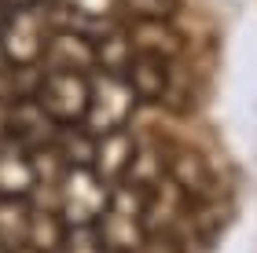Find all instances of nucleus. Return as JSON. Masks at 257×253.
<instances>
[{"mask_svg": "<svg viewBox=\"0 0 257 253\" xmlns=\"http://www.w3.org/2000/svg\"><path fill=\"white\" fill-rule=\"evenodd\" d=\"M147 194L133 187V183H118L110 187V202L103 216L96 220V235L107 253H140L147 242Z\"/></svg>", "mask_w": 257, "mask_h": 253, "instance_id": "nucleus-1", "label": "nucleus"}, {"mask_svg": "<svg viewBox=\"0 0 257 253\" xmlns=\"http://www.w3.org/2000/svg\"><path fill=\"white\" fill-rule=\"evenodd\" d=\"M52 15L48 8H11L8 19L0 22V52L8 66L15 70H33L44 63L52 41Z\"/></svg>", "mask_w": 257, "mask_h": 253, "instance_id": "nucleus-2", "label": "nucleus"}, {"mask_svg": "<svg viewBox=\"0 0 257 253\" xmlns=\"http://www.w3.org/2000/svg\"><path fill=\"white\" fill-rule=\"evenodd\" d=\"M110 202V187L92 169H63L52 191V209L66 220V227L96 224Z\"/></svg>", "mask_w": 257, "mask_h": 253, "instance_id": "nucleus-3", "label": "nucleus"}, {"mask_svg": "<svg viewBox=\"0 0 257 253\" xmlns=\"http://www.w3.org/2000/svg\"><path fill=\"white\" fill-rule=\"evenodd\" d=\"M33 99L44 107V114L59 125V129H74L85 125L88 99H92V74H74V70H48L41 74Z\"/></svg>", "mask_w": 257, "mask_h": 253, "instance_id": "nucleus-4", "label": "nucleus"}, {"mask_svg": "<svg viewBox=\"0 0 257 253\" xmlns=\"http://www.w3.org/2000/svg\"><path fill=\"white\" fill-rule=\"evenodd\" d=\"M136 107L140 103L121 74H92V99H88V114H85V129L92 136L118 132V129H125V121L133 118Z\"/></svg>", "mask_w": 257, "mask_h": 253, "instance_id": "nucleus-5", "label": "nucleus"}, {"mask_svg": "<svg viewBox=\"0 0 257 253\" xmlns=\"http://www.w3.org/2000/svg\"><path fill=\"white\" fill-rule=\"evenodd\" d=\"M4 129H8V140L22 143L26 151H48V147H55V140L63 132L33 96H22L15 103H8L4 107Z\"/></svg>", "mask_w": 257, "mask_h": 253, "instance_id": "nucleus-6", "label": "nucleus"}, {"mask_svg": "<svg viewBox=\"0 0 257 253\" xmlns=\"http://www.w3.org/2000/svg\"><path fill=\"white\" fill-rule=\"evenodd\" d=\"M162 162H166V180L177 187L191 205H202L206 194L213 191V172H209L206 158L188 143H173L169 151H162Z\"/></svg>", "mask_w": 257, "mask_h": 253, "instance_id": "nucleus-7", "label": "nucleus"}, {"mask_svg": "<svg viewBox=\"0 0 257 253\" xmlns=\"http://www.w3.org/2000/svg\"><path fill=\"white\" fill-rule=\"evenodd\" d=\"M41 191V169H37V151H26L15 140L0 143V198L15 202H33Z\"/></svg>", "mask_w": 257, "mask_h": 253, "instance_id": "nucleus-8", "label": "nucleus"}, {"mask_svg": "<svg viewBox=\"0 0 257 253\" xmlns=\"http://www.w3.org/2000/svg\"><path fill=\"white\" fill-rule=\"evenodd\" d=\"M136 147H140V143H136L125 129L107 132V136H96L92 172H96L107 187H118V183L128 176V165H133V158H136Z\"/></svg>", "mask_w": 257, "mask_h": 253, "instance_id": "nucleus-9", "label": "nucleus"}, {"mask_svg": "<svg viewBox=\"0 0 257 253\" xmlns=\"http://www.w3.org/2000/svg\"><path fill=\"white\" fill-rule=\"evenodd\" d=\"M121 77H125V85L133 88L136 103H162L173 88L169 63L158 59V55H133Z\"/></svg>", "mask_w": 257, "mask_h": 253, "instance_id": "nucleus-10", "label": "nucleus"}, {"mask_svg": "<svg viewBox=\"0 0 257 253\" xmlns=\"http://www.w3.org/2000/svg\"><path fill=\"white\" fill-rule=\"evenodd\" d=\"M44 59L52 63V70L96 74V48H92V37L88 33H77V30H52Z\"/></svg>", "mask_w": 257, "mask_h": 253, "instance_id": "nucleus-11", "label": "nucleus"}, {"mask_svg": "<svg viewBox=\"0 0 257 253\" xmlns=\"http://www.w3.org/2000/svg\"><path fill=\"white\" fill-rule=\"evenodd\" d=\"M125 37L133 44V55H158L166 63L180 55V33L169 22H133L125 30Z\"/></svg>", "mask_w": 257, "mask_h": 253, "instance_id": "nucleus-12", "label": "nucleus"}, {"mask_svg": "<svg viewBox=\"0 0 257 253\" xmlns=\"http://www.w3.org/2000/svg\"><path fill=\"white\" fill-rule=\"evenodd\" d=\"M66 235V220L52 205H37L33 202V213H30V238H26V249L30 253H55Z\"/></svg>", "mask_w": 257, "mask_h": 253, "instance_id": "nucleus-13", "label": "nucleus"}, {"mask_svg": "<svg viewBox=\"0 0 257 253\" xmlns=\"http://www.w3.org/2000/svg\"><path fill=\"white\" fill-rule=\"evenodd\" d=\"M92 48H96V74H125L128 59H133V44H128L125 30L118 26L96 33Z\"/></svg>", "mask_w": 257, "mask_h": 253, "instance_id": "nucleus-14", "label": "nucleus"}, {"mask_svg": "<svg viewBox=\"0 0 257 253\" xmlns=\"http://www.w3.org/2000/svg\"><path fill=\"white\" fill-rule=\"evenodd\" d=\"M55 158L63 162V169H92V154H96V136H92L85 125H74V129H63L59 140H55Z\"/></svg>", "mask_w": 257, "mask_h": 253, "instance_id": "nucleus-15", "label": "nucleus"}, {"mask_svg": "<svg viewBox=\"0 0 257 253\" xmlns=\"http://www.w3.org/2000/svg\"><path fill=\"white\" fill-rule=\"evenodd\" d=\"M30 213H33V202L0 198V242H4L11 253L26 249V238H30Z\"/></svg>", "mask_w": 257, "mask_h": 253, "instance_id": "nucleus-16", "label": "nucleus"}, {"mask_svg": "<svg viewBox=\"0 0 257 253\" xmlns=\"http://www.w3.org/2000/svg\"><path fill=\"white\" fill-rule=\"evenodd\" d=\"M118 8L133 22H169L177 15L180 0H118Z\"/></svg>", "mask_w": 257, "mask_h": 253, "instance_id": "nucleus-17", "label": "nucleus"}, {"mask_svg": "<svg viewBox=\"0 0 257 253\" xmlns=\"http://www.w3.org/2000/svg\"><path fill=\"white\" fill-rule=\"evenodd\" d=\"M55 253H107L96 235V224H81V227H66L63 242Z\"/></svg>", "mask_w": 257, "mask_h": 253, "instance_id": "nucleus-18", "label": "nucleus"}, {"mask_svg": "<svg viewBox=\"0 0 257 253\" xmlns=\"http://www.w3.org/2000/svg\"><path fill=\"white\" fill-rule=\"evenodd\" d=\"M140 253H188V249L173 235H147V242L140 246Z\"/></svg>", "mask_w": 257, "mask_h": 253, "instance_id": "nucleus-19", "label": "nucleus"}, {"mask_svg": "<svg viewBox=\"0 0 257 253\" xmlns=\"http://www.w3.org/2000/svg\"><path fill=\"white\" fill-rule=\"evenodd\" d=\"M55 0H8V8H52Z\"/></svg>", "mask_w": 257, "mask_h": 253, "instance_id": "nucleus-20", "label": "nucleus"}, {"mask_svg": "<svg viewBox=\"0 0 257 253\" xmlns=\"http://www.w3.org/2000/svg\"><path fill=\"white\" fill-rule=\"evenodd\" d=\"M8 140V129H4V107H0V143Z\"/></svg>", "mask_w": 257, "mask_h": 253, "instance_id": "nucleus-21", "label": "nucleus"}, {"mask_svg": "<svg viewBox=\"0 0 257 253\" xmlns=\"http://www.w3.org/2000/svg\"><path fill=\"white\" fill-rule=\"evenodd\" d=\"M8 11H11V8H8V0H0V22L8 19Z\"/></svg>", "mask_w": 257, "mask_h": 253, "instance_id": "nucleus-22", "label": "nucleus"}, {"mask_svg": "<svg viewBox=\"0 0 257 253\" xmlns=\"http://www.w3.org/2000/svg\"><path fill=\"white\" fill-rule=\"evenodd\" d=\"M0 253H11V249H8V246H4V242H0Z\"/></svg>", "mask_w": 257, "mask_h": 253, "instance_id": "nucleus-23", "label": "nucleus"}, {"mask_svg": "<svg viewBox=\"0 0 257 253\" xmlns=\"http://www.w3.org/2000/svg\"><path fill=\"white\" fill-rule=\"evenodd\" d=\"M19 253H30V249H19Z\"/></svg>", "mask_w": 257, "mask_h": 253, "instance_id": "nucleus-24", "label": "nucleus"}]
</instances>
